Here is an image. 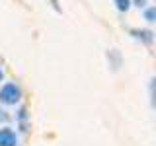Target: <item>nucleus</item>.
<instances>
[{
  "instance_id": "obj_1",
  "label": "nucleus",
  "mask_w": 156,
  "mask_h": 146,
  "mask_svg": "<svg viewBox=\"0 0 156 146\" xmlns=\"http://www.w3.org/2000/svg\"><path fill=\"white\" fill-rule=\"evenodd\" d=\"M20 99H22V90L18 84L8 82L2 86V90H0V103L2 105H16Z\"/></svg>"
},
{
  "instance_id": "obj_2",
  "label": "nucleus",
  "mask_w": 156,
  "mask_h": 146,
  "mask_svg": "<svg viewBox=\"0 0 156 146\" xmlns=\"http://www.w3.org/2000/svg\"><path fill=\"white\" fill-rule=\"evenodd\" d=\"M0 146H18V134L10 127L0 129Z\"/></svg>"
},
{
  "instance_id": "obj_3",
  "label": "nucleus",
  "mask_w": 156,
  "mask_h": 146,
  "mask_svg": "<svg viewBox=\"0 0 156 146\" xmlns=\"http://www.w3.org/2000/svg\"><path fill=\"white\" fill-rule=\"evenodd\" d=\"M115 4H117V10H119V12H127V10L131 8V0H115Z\"/></svg>"
},
{
  "instance_id": "obj_4",
  "label": "nucleus",
  "mask_w": 156,
  "mask_h": 146,
  "mask_svg": "<svg viewBox=\"0 0 156 146\" xmlns=\"http://www.w3.org/2000/svg\"><path fill=\"white\" fill-rule=\"evenodd\" d=\"M144 19L146 22H156V8H146L144 10Z\"/></svg>"
},
{
  "instance_id": "obj_5",
  "label": "nucleus",
  "mask_w": 156,
  "mask_h": 146,
  "mask_svg": "<svg viewBox=\"0 0 156 146\" xmlns=\"http://www.w3.org/2000/svg\"><path fill=\"white\" fill-rule=\"evenodd\" d=\"M146 2H148V0H133V4H135V6H139V8H144Z\"/></svg>"
},
{
  "instance_id": "obj_6",
  "label": "nucleus",
  "mask_w": 156,
  "mask_h": 146,
  "mask_svg": "<svg viewBox=\"0 0 156 146\" xmlns=\"http://www.w3.org/2000/svg\"><path fill=\"white\" fill-rule=\"evenodd\" d=\"M136 35H139V37H143V39H146V41H150V33L148 31H136Z\"/></svg>"
},
{
  "instance_id": "obj_7",
  "label": "nucleus",
  "mask_w": 156,
  "mask_h": 146,
  "mask_svg": "<svg viewBox=\"0 0 156 146\" xmlns=\"http://www.w3.org/2000/svg\"><path fill=\"white\" fill-rule=\"evenodd\" d=\"M2 78H4V72H2V68H0V80H2Z\"/></svg>"
}]
</instances>
